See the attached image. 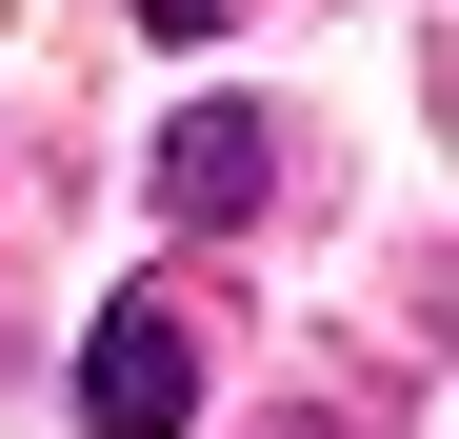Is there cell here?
<instances>
[{"label":"cell","instance_id":"1","mask_svg":"<svg viewBox=\"0 0 459 439\" xmlns=\"http://www.w3.org/2000/svg\"><path fill=\"white\" fill-rule=\"evenodd\" d=\"M180 419H200V320L180 300H120L81 340V439H180Z\"/></svg>","mask_w":459,"mask_h":439},{"label":"cell","instance_id":"2","mask_svg":"<svg viewBox=\"0 0 459 439\" xmlns=\"http://www.w3.org/2000/svg\"><path fill=\"white\" fill-rule=\"evenodd\" d=\"M260 180H280V140H260L240 100H200V120H160V200H180V220H260Z\"/></svg>","mask_w":459,"mask_h":439},{"label":"cell","instance_id":"3","mask_svg":"<svg viewBox=\"0 0 459 439\" xmlns=\"http://www.w3.org/2000/svg\"><path fill=\"white\" fill-rule=\"evenodd\" d=\"M140 21H160V40H220V0H140Z\"/></svg>","mask_w":459,"mask_h":439}]
</instances>
